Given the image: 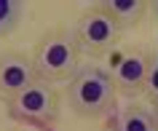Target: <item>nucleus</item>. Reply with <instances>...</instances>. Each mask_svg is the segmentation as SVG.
Masks as SVG:
<instances>
[{
	"label": "nucleus",
	"instance_id": "nucleus-1",
	"mask_svg": "<svg viewBox=\"0 0 158 131\" xmlns=\"http://www.w3.org/2000/svg\"><path fill=\"white\" fill-rule=\"evenodd\" d=\"M70 107L83 118H99L113 102V78L97 67H83L70 80Z\"/></svg>",
	"mask_w": 158,
	"mask_h": 131
},
{
	"label": "nucleus",
	"instance_id": "nucleus-2",
	"mask_svg": "<svg viewBox=\"0 0 158 131\" xmlns=\"http://www.w3.org/2000/svg\"><path fill=\"white\" fill-rule=\"evenodd\" d=\"M11 118L24 126H51L56 121V94L46 83H30L27 88L11 96Z\"/></svg>",
	"mask_w": 158,
	"mask_h": 131
},
{
	"label": "nucleus",
	"instance_id": "nucleus-3",
	"mask_svg": "<svg viewBox=\"0 0 158 131\" xmlns=\"http://www.w3.org/2000/svg\"><path fill=\"white\" fill-rule=\"evenodd\" d=\"M35 72L48 80L67 78L75 67V43L67 38H48L38 46L35 54Z\"/></svg>",
	"mask_w": 158,
	"mask_h": 131
},
{
	"label": "nucleus",
	"instance_id": "nucleus-4",
	"mask_svg": "<svg viewBox=\"0 0 158 131\" xmlns=\"http://www.w3.org/2000/svg\"><path fill=\"white\" fill-rule=\"evenodd\" d=\"M118 35V22L110 16L107 11H91L86 14L81 22H78V32H75V40L81 43V48L89 51V54H105V51L113 46Z\"/></svg>",
	"mask_w": 158,
	"mask_h": 131
},
{
	"label": "nucleus",
	"instance_id": "nucleus-5",
	"mask_svg": "<svg viewBox=\"0 0 158 131\" xmlns=\"http://www.w3.org/2000/svg\"><path fill=\"white\" fill-rule=\"evenodd\" d=\"M32 83V67L19 56H3L0 59V91L3 94H19Z\"/></svg>",
	"mask_w": 158,
	"mask_h": 131
},
{
	"label": "nucleus",
	"instance_id": "nucleus-6",
	"mask_svg": "<svg viewBox=\"0 0 158 131\" xmlns=\"http://www.w3.org/2000/svg\"><path fill=\"white\" fill-rule=\"evenodd\" d=\"M148 78V62L139 54H126L118 62L115 70V86H121L123 91H139L142 83Z\"/></svg>",
	"mask_w": 158,
	"mask_h": 131
},
{
	"label": "nucleus",
	"instance_id": "nucleus-7",
	"mask_svg": "<svg viewBox=\"0 0 158 131\" xmlns=\"http://www.w3.org/2000/svg\"><path fill=\"white\" fill-rule=\"evenodd\" d=\"M115 131H156V118L145 107L129 104L123 113L118 115Z\"/></svg>",
	"mask_w": 158,
	"mask_h": 131
},
{
	"label": "nucleus",
	"instance_id": "nucleus-8",
	"mask_svg": "<svg viewBox=\"0 0 158 131\" xmlns=\"http://www.w3.org/2000/svg\"><path fill=\"white\" fill-rule=\"evenodd\" d=\"M142 11H145V3H139V0H113V3H107V14L118 24H131Z\"/></svg>",
	"mask_w": 158,
	"mask_h": 131
},
{
	"label": "nucleus",
	"instance_id": "nucleus-9",
	"mask_svg": "<svg viewBox=\"0 0 158 131\" xmlns=\"http://www.w3.org/2000/svg\"><path fill=\"white\" fill-rule=\"evenodd\" d=\"M19 19V3L16 0H0V35L11 32Z\"/></svg>",
	"mask_w": 158,
	"mask_h": 131
}]
</instances>
